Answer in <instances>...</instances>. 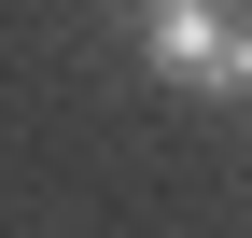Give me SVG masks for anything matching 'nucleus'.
I'll return each mask as SVG.
<instances>
[{
	"instance_id": "nucleus-1",
	"label": "nucleus",
	"mask_w": 252,
	"mask_h": 238,
	"mask_svg": "<svg viewBox=\"0 0 252 238\" xmlns=\"http://www.w3.org/2000/svg\"><path fill=\"white\" fill-rule=\"evenodd\" d=\"M140 56H154V84L252 98V0H140Z\"/></svg>"
}]
</instances>
